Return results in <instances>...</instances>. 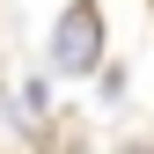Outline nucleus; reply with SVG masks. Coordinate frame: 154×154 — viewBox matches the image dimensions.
<instances>
[{
  "mask_svg": "<svg viewBox=\"0 0 154 154\" xmlns=\"http://www.w3.org/2000/svg\"><path fill=\"white\" fill-rule=\"evenodd\" d=\"M103 66V8L95 0H73L51 29V73L59 81H81V73Z\"/></svg>",
  "mask_w": 154,
  "mask_h": 154,
  "instance_id": "f257e3e1",
  "label": "nucleus"
},
{
  "mask_svg": "<svg viewBox=\"0 0 154 154\" xmlns=\"http://www.w3.org/2000/svg\"><path fill=\"white\" fill-rule=\"evenodd\" d=\"M132 154H154V147H132Z\"/></svg>",
  "mask_w": 154,
  "mask_h": 154,
  "instance_id": "f03ea898",
  "label": "nucleus"
}]
</instances>
